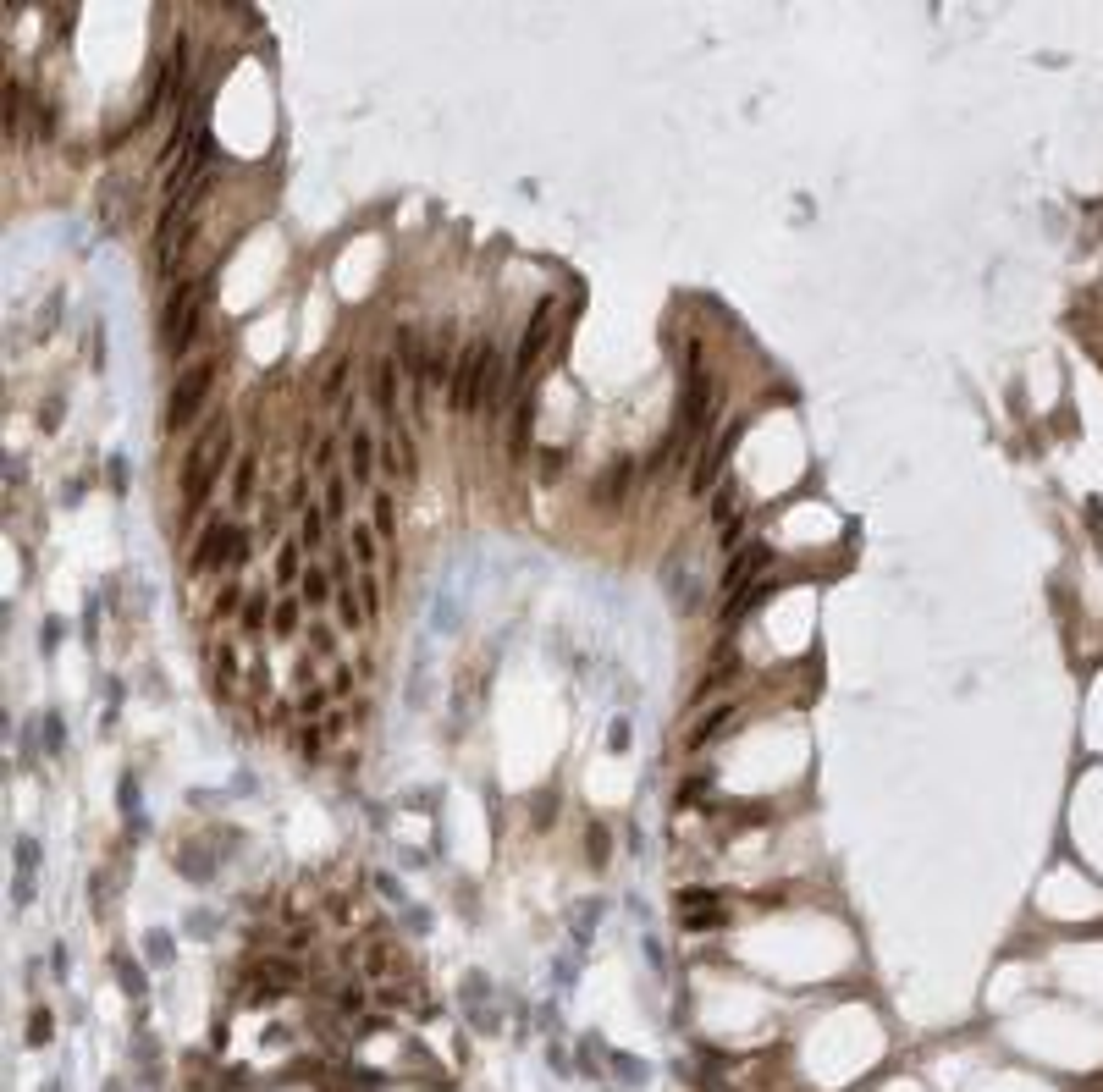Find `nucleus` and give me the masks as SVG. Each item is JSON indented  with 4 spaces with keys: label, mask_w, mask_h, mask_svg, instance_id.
<instances>
[{
    "label": "nucleus",
    "mask_w": 1103,
    "mask_h": 1092,
    "mask_svg": "<svg viewBox=\"0 0 1103 1092\" xmlns=\"http://www.w3.org/2000/svg\"><path fill=\"white\" fill-rule=\"evenodd\" d=\"M233 419L227 414H215V419H204V431L194 436V447H188V458H183V502L188 508H204V497L215 491V481H221V469L233 463Z\"/></svg>",
    "instance_id": "1"
},
{
    "label": "nucleus",
    "mask_w": 1103,
    "mask_h": 1092,
    "mask_svg": "<svg viewBox=\"0 0 1103 1092\" xmlns=\"http://www.w3.org/2000/svg\"><path fill=\"white\" fill-rule=\"evenodd\" d=\"M204 298H210V270L194 282H177L171 298H166V315H160V332H166V348L183 359V353H194V337L204 326Z\"/></svg>",
    "instance_id": "2"
},
{
    "label": "nucleus",
    "mask_w": 1103,
    "mask_h": 1092,
    "mask_svg": "<svg viewBox=\"0 0 1103 1092\" xmlns=\"http://www.w3.org/2000/svg\"><path fill=\"white\" fill-rule=\"evenodd\" d=\"M215 370H221L215 359H194L183 376H177V387H171V398H166V431H171V436L188 431V426L204 414V403H210V387H215Z\"/></svg>",
    "instance_id": "3"
},
{
    "label": "nucleus",
    "mask_w": 1103,
    "mask_h": 1092,
    "mask_svg": "<svg viewBox=\"0 0 1103 1092\" xmlns=\"http://www.w3.org/2000/svg\"><path fill=\"white\" fill-rule=\"evenodd\" d=\"M243 557H249L243 525H233V518H210V525L199 530L194 552H188V568H194V575H204V568H238Z\"/></svg>",
    "instance_id": "4"
},
{
    "label": "nucleus",
    "mask_w": 1103,
    "mask_h": 1092,
    "mask_svg": "<svg viewBox=\"0 0 1103 1092\" xmlns=\"http://www.w3.org/2000/svg\"><path fill=\"white\" fill-rule=\"evenodd\" d=\"M552 337H557V298H541L536 315H530V326L519 332V348H513V392H524L530 370H536V364L547 359Z\"/></svg>",
    "instance_id": "5"
},
{
    "label": "nucleus",
    "mask_w": 1103,
    "mask_h": 1092,
    "mask_svg": "<svg viewBox=\"0 0 1103 1092\" xmlns=\"http://www.w3.org/2000/svg\"><path fill=\"white\" fill-rule=\"evenodd\" d=\"M740 436H745V419H729V426L712 431V442L696 453V463H690V491H696V497H706V491L723 486V469H729L734 447H740Z\"/></svg>",
    "instance_id": "6"
},
{
    "label": "nucleus",
    "mask_w": 1103,
    "mask_h": 1092,
    "mask_svg": "<svg viewBox=\"0 0 1103 1092\" xmlns=\"http://www.w3.org/2000/svg\"><path fill=\"white\" fill-rule=\"evenodd\" d=\"M392 359L408 370V403L425 408V398H431V353H425V337H419L414 326H398V332H392Z\"/></svg>",
    "instance_id": "7"
},
{
    "label": "nucleus",
    "mask_w": 1103,
    "mask_h": 1092,
    "mask_svg": "<svg viewBox=\"0 0 1103 1092\" xmlns=\"http://www.w3.org/2000/svg\"><path fill=\"white\" fill-rule=\"evenodd\" d=\"M486 348H492V337H474V343H464V353H458V364H453V408H458V414H481Z\"/></svg>",
    "instance_id": "8"
},
{
    "label": "nucleus",
    "mask_w": 1103,
    "mask_h": 1092,
    "mask_svg": "<svg viewBox=\"0 0 1103 1092\" xmlns=\"http://www.w3.org/2000/svg\"><path fill=\"white\" fill-rule=\"evenodd\" d=\"M343 436H348V481L359 486V491H375V431L364 426V419L348 414Z\"/></svg>",
    "instance_id": "9"
},
{
    "label": "nucleus",
    "mask_w": 1103,
    "mask_h": 1092,
    "mask_svg": "<svg viewBox=\"0 0 1103 1092\" xmlns=\"http://www.w3.org/2000/svg\"><path fill=\"white\" fill-rule=\"evenodd\" d=\"M767 568H772V546L767 541L740 546V552L729 557V568H723V591H745L751 580H767Z\"/></svg>",
    "instance_id": "10"
},
{
    "label": "nucleus",
    "mask_w": 1103,
    "mask_h": 1092,
    "mask_svg": "<svg viewBox=\"0 0 1103 1092\" xmlns=\"http://www.w3.org/2000/svg\"><path fill=\"white\" fill-rule=\"evenodd\" d=\"M679 916H685V927L706 933V927H723L729 910H723V899H717L712 889H679Z\"/></svg>",
    "instance_id": "11"
},
{
    "label": "nucleus",
    "mask_w": 1103,
    "mask_h": 1092,
    "mask_svg": "<svg viewBox=\"0 0 1103 1092\" xmlns=\"http://www.w3.org/2000/svg\"><path fill=\"white\" fill-rule=\"evenodd\" d=\"M370 403H375V414H381V426H387V431L403 419V414H398V359H392V353H387V359H375Z\"/></svg>",
    "instance_id": "12"
},
{
    "label": "nucleus",
    "mask_w": 1103,
    "mask_h": 1092,
    "mask_svg": "<svg viewBox=\"0 0 1103 1092\" xmlns=\"http://www.w3.org/2000/svg\"><path fill=\"white\" fill-rule=\"evenodd\" d=\"M734 723H740V701H717L712 712H701V717H696V729H690V745L706 750L712 740H723Z\"/></svg>",
    "instance_id": "13"
},
{
    "label": "nucleus",
    "mask_w": 1103,
    "mask_h": 1092,
    "mask_svg": "<svg viewBox=\"0 0 1103 1092\" xmlns=\"http://www.w3.org/2000/svg\"><path fill=\"white\" fill-rule=\"evenodd\" d=\"M630 486H635V458H612L602 481H596V508H618L630 497Z\"/></svg>",
    "instance_id": "14"
},
{
    "label": "nucleus",
    "mask_w": 1103,
    "mask_h": 1092,
    "mask_svg": "<svg viewBox=\"0 0 1103 1092\" xmlns=\"http://www.w3.org/2000/svg\"><path fill=\"white\" fill-rule=\"evenodd\" d=\"M304 575H309V568H304V541H298V536L282 541V546H277V591L293 596L298 585H304Z\"/></svg>",
    "instance_id": "15"
},
{
    "label": "nucleus",
    "mask_w": 1103,
    "mask_h": 1092,
    "mask_svg": "<svg viewBox=\"0 0 1103 1092\" xmlns=\"http://www.w3.org/2000/svg\"><path fill=\"white\" fill-rule=\"evenodd\" d=\"M238 667H243V651L238 646H210V685H215V695H238Z\"/></svg>",
    "instance_id": "16"
},
{
    "label": "nucleus",
    "mask_w": 1103,
    "mask_h": 1092,
    "mask_svg": "<svg viewBox=\"0 0 1103 1092\" xmlns=\"http://www.w3.org/2000/svg\"><path fill=\"white\" fill-rule=\"evenodd\" d=\"M772 591H779V580H756V585H745V591H734V602H729V624H740V618H751L756 607H767L772 602Z\"/></svg>",
    "instance_id": "17"
},
{
    "label": "nucleus",
    "mask_w": 1103,
    "mask_h": 1092,
    "mask_svg": "<svg viewBox=\"0 0 1103 1092\" xmlns=\"http://www.w3.org/2000/svg\"><path fill=\"white\" fill-rule=\"evenodd\" d=\"M729 679H740V651H734V646H729V651H717V662L701 674V685H696V701H706V695H717V690L729 685Z\"/></svg>",
    "instance_id": "18"
},
{
    "label": "nucleus",
    "mask_w": 1103,
    "mask_h": 1092,
    "mask_svg": "<svg viewBox=\"0 0 1103 1092\" xmlns=\"http://www.w3.org/2000/svg\"><path fill=\"white\" fill-rule=\"evenodd\" d=\"M325 536H332V518H325L320 497H309V508L298 513V541H304L309 552H320V546H325Z\"/></svg>",
    "instance_id": "19"
},
{
    "label": "nucleus",
    "mask_w": 1103,
    "mask_h": 1092,
    "mask_svg": "<svg viewBox=\"0 0 1103 1092\" xmlns=\"http://www.w3.org/2000/svg\"><path fill=\"white\" fill-rule=\"evenodd\" d=\"M298 596H304V607H309V612H320L325 602H337V580H332V568H309L304 585H298Z\"/></svg>",
    "instance_id": "20"
},
{
    "label": "nucleus",
    "mask_w": 1103,
    "mask_h": 1092,
    "mask_svg": "<svg viewBox=\"0 0 1103 1092\" xmlns=\"http://www.w3.org/2000/svg\"><path fill=\"white\" fill-rule=\"evenodd\" d=\"M320 508H325V518H332V525L348 513V475H343V469L320 475Z\"/></svg>",
    "instance_id": "21"
},
{
    "label": "nucleus",
    "mask_w": 1103,
    "mask_h": 1092,
    "mask_svg": "<svg viewBox=\"0 0 1103 1092\" xmlns=\"http://www.w3.org/2000/svg\"><path fill=\"white\" fill-rule=\"evenodd\" d=\"M662 580H668V591H673V607H679V612H696V607H701V591H696V580H690V568H685V563L662 568Z\"/></svg>",
    "instance_id": "22"
},
{
    "label": "nucleus",
    "mask_w": 1103,
    "mask_h": 1092,
    "mask_svg": "<svg viewBox=\"0 0 1103 1092\" xmlns=\"http://www.w3.org/2000/svg\"><path fill=\"white\" fill-rule=\"evenodd\" d=\"M370 530L381 541H398V502L387 491H370Z\"/></svg>",
    "instance_id": "23"
},
{
    "label": "nucleus",
    "mask_w": 1103,
    "mask_h": 1092,
    "mask_svg": "<svg viewBox=\"0 0 1103 1092\" xmlns=\"http://www.w3.org/2000/svg\"><path fill=\"white\" fill-rule=\"evenodd\" d=\"M304 612H309V607H304V596H282V602H277V612H270V635H282V640H288V635H298Z\"/></svg>",
    "instance_id": "24"
},
{
    "label": "nucleus",
    "mask_w": 1103,
    "mask_h": 1092,
    "mask_svg": "<svg viewBox=\"0 0 1103 1092\" xmlns=\"http://www.w3.org/2000/svg\"><path fill=\"white\" fill-rule=\"evenodd\" d=\"M353 557H359V575H375L381 568V536L370 525H353Z\"/></svg>",
    "instance_id": "25"
},
{
    "label": "nucleus",
    "mask_w": 1103,
    "mask_h": 1092,
    "mask_svg": "<svg viewBox=\"0 0 1103 1092\" xmlns=\"http://www.w3.org/2000/svg\"><path fill=\"white\" fill-rule=\"evenodd\" d=\"M254 491H260V463H254V458H238V469H233V508H249Z\"/></svg>",
    "instance_id": "26"
},
{
    "label": "nucleus",
    "mask_w": 1103,
    "mask_h": 1092,
    "mask_svg": "<svg viewBox=\"0 0 1103 1092\" xmlns=\"http://www.w3.org/2000/svg\"><path fill=\"white\" fill-rule=\"evenodd\" d=\"M270 612H277V602H270V596H249V602H243V612H238V630L243 635H265V624H270Z\"/></svg>",
    "instance_id": "27"
},
{
    "label": "nucleus",
    "mask_w": 1103,
    "mask_h": 1092,
    "mask_svg": "<svg viewBox=\"0 0 1103 1092\" xmlns=\"http://www.w3.org/2000/svg\"><path fill=\"white\" fill-rule=\"evenodd\" d=\"M740 502H745V497H740V486L723 481V486L712 491V518H717L723 530H729V525H740Z\"/></svg>",
    "instance_id": "28"
},
{
    "label": "nucleus",
    "mask_w": 1103,
    "mask_h": 1092,
    "mask_svg": "<svg viewBox=\"0 0 1103 1092\" xmlns=\"http://www.w3.org/2000/svg\"><path fill=\"white\" fill-rule=\"evenodd\" d=\"M337 624H343V630H370V618H364V602H359V591H353V585H343V591H337Z\"/></svg>",
    "instance_id": "29"
},
{
    "label": "nucleus",
    "mask_w": 1103,
    "mask_h": 1092,
    "mask_svg": "<svg viewBox=\"0 0 1103 1092\" xmlns=\"http://www.w3.org/2000/svg\"><path fill=\"white\" fill-rule=\"evenodd\" d=\"M22 105H29L22 78H6V139H22Z\"/></svg>",
    "instance_id": "30"
},
{
    "label": "nucleus",
    "mask_w": 1103,
    "mask_h": 1092,
    "mask_svg": "<svg viewBox=\"0 0 1103 1092\" xmlns=\"http://www.w3.org/2000/svg\"><path fill=\"white\" fill-rule=\"evenodd\" d=\"M325 706H332V690H325V685H304V690H298V717H304V723H320Z\"/></svg>",
    "instance_id": "31"
},
{
    "label": "nucleus",
    "mask_w": 1103,
    "mask_h": 1092,
    "mask_svg": "<svg viewBox=\"0 0 1103 1092\" xmlns=\"http://www.w3.org/2000/svg\"><path fill=\"white\" fill-rule=\"evenodd\" d=\"M348 376H353V359H337L332 370H325V381H320V403H343Z\"/></svg>",
    "instance_id": "32"
},
{
    "label": "nucleus",
    "mask_w": 1103,
    "mask_h": 1092,
    "mask_svg": "<svg viewBox=\"0 0 1103 1092\" xmlns=\"http://www.w3.org/2000/svg\"><path fill=\"white\" fill-rule=\"evenodd\" d=\"M293 750H298L304 761H320V756H325V729H320V723H304V729L293 734Z\"/></svg>",
    "instance_id": "33"
},
{
    "label": "nucleus",
    "mask_w": 1103,
    "mask_h": 1092,
    "mask_svg": "<svg viewBox=\"0 0 1103 1092\" xmlns=\"http://www.w3.org/2000/svg\"><path fill=\"white\" fill-rule=\"evenodd\" d=\"M34 861H39V844L22 839V844H17V899L34 894Z\"/></svg>",
    "instance_id": "34"
},
{
    "label": "nucleus",
    "mask_w": 1103,
    "mask_h": 1092,
    "mask_svg": "<svg viewBox=\"0 0 1103 1092\" xmlns=\"http://www.w3.org/2000/svg\"><path fill=\"white\" fill-rule=\"evenodd\" d=\"M337 447H343L337 436H320V442H315V453H309V463H315V475H332V469H337Z\"/></svg>",
    "instance_id": "35"
},
{
    "label": "nucleus",
    "mask_w": 1103,
    "mask_h": 1092,
    "mask_svg": "<svg viewBox=\"0 0 1103 1092\" xmlns=\"http://www.w3.org/2000/svg\"><path fill=\"white\" fill-rule=\"evenodd\" d=\"M359 580V602H364V618L375 624V612H381V585H375V575H353Z\"/></svg>",
    "instance_id": "36"
},
{
    "label": "nucleus",
    "mask_w": 1103,
    "mask_h": 1092,
    "mask_svg": "<svg viewBox=\"0 0 1103 1092\" xmlns=\"http://www.w3.org/2000/svg\"><path fill=\"white\" fill-rule=\"evenodd\" d=\"M243 602H249V596H243L238 585L227 580V585H221V596H215V612H221V618H238V612H243Z\"/></svg>",
    "instance_id": "37"
},
{
    "label": "nucleus",
    "mask_w": 1103,
    "mask_h": 1092,
    "mask_svg": "<svg viewBox=\"0 0 1103 1092\" xmlns=\"http://www.w3.org/2000/svg\"><path fill=\"white\" fill-rule=\"evenodd\" d=\"M309 640H315L320 657H332V630H325V624H309Z\"/></svg>",
    "instance_id": "38"
},
{
    "label": "nucleus",
    "mask_w": 1103,
    "mask_h": 1092,
    "mask_svg": "<svg viewBox=\"0 0 1103 1092\" xmlns=\"http://www.w3.org/2000/svg\"><path fill=\"white\" fill-rule=\"evenodd\" d=\"M353 690V667H337V679H332V695H348Z\"/></svg>",
    "instance_id": "39"
}]
</instances>
